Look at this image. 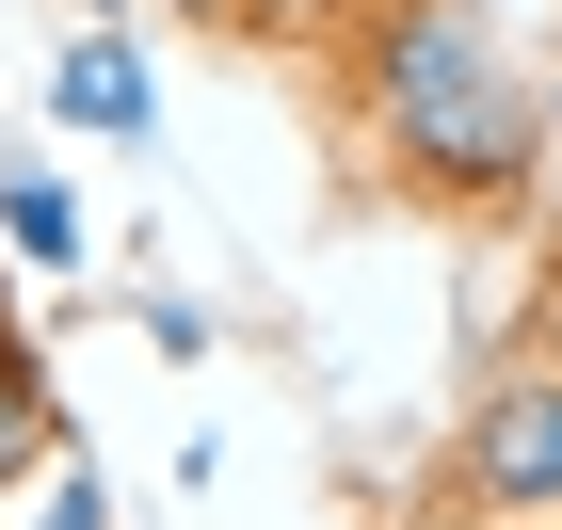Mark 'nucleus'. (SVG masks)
I'll return each mask as SVG.
<instances>
[{
    "mask_svg": "<svg viewBox=\"0 0 562 530\" xmlns=\"http://www.w3.org/2000/svg\"><path fill=\"white\" fill-rule=\"evenodd\" d=\"M353 97H370V145L418 193H515L530 177V81L482 0H386L353 33Z\"/></svg>",
    "mask_w": 562,
    "mask_h": 530,
    "instance_id": "1",
    "label": "nucleus"
},
{
    "mask_svg": "<svg viewBox=\"0 0 562 530\" xmlns=\"http://www.w3.org/2000/svg\"><path fill=\"white\" fill-rule=\"evenodd\" d=\"M467 498H482V515H562V370H530V386L482 402V435H467Z\"/></svg>",
    "mask_w": 562,
    "mask_h": 530,
    "instance_id": "2",
    "label": "nucleus"
},
{
    "mask_svg": "<svg viewBox=\"0 0 562 530\" xmlns=\"http://www.w3.org/2000/svg\"><path fill=\"white\" fill-rule=\"evenodd\" d=\"M48 113L97 129V145H145V113H161V97H145V48L130 33H81L65 65H48Z\"/></svg>",
    "mask_w": 562,
    "mask_h": 530,
    "instance_id": "3",
    "label": "nucleus"
},
{
    "mask_svg": "<svg viewBox=\"0 0 562 530\" xmlns=\"http://www.w3.org/2000/svg\"><path fill=\"white\" fill-rule=\"evenodd\" d=\"M0 241L33 273H81V193H65V177H16V193H0Z\"/></svg>",
    "mask_w": 562,
    "mask_h": 530,
    "instance_id": "4",
    "label": "nucleus"
},
{
    "mask_svg": "<svg viewBox=\"0 0 562 530\" xmlns=\"http://www.w3.org/2000/svg\"><path fill=\"white\" fill-rule=\"evenodd\" d=\"M193 16H241V33H290V48H353L386 0H193Z\"/></svg>",
    "mask_w": 562,
    "mask_h": 530,
    "instance_id": "5",
    "label": "nucleus"
},
{
    "mask_svg": "<svg viewBox=\"0 0 562 530\" xmlns=\"http://www.w3.org/2000/svg\"><path fill=\"white\" fill-rule=\"evenodd\" d=\"M48 466V386H33V353L0 338V483H33Z\"/></svg>",
    "mask_w": 562,
    "mask_h": 530,
    "instance_id": "6",
    "label": "nucleus"
},
{
    "mask_svg": "<svg viewBox=\"0 0 562 530\" xmlns=\"http://www.w3.org/2000/svg\"><path fill=\"white\" fill-rule=\"evenodd\" d=\"M33 530H113V498H97V466H65V483H48V515Z\"/></svg>",
    "mask_w": 562,
    "mask_h": 530,
    "instance_id": "7",
    "label": "nucleus"
},
{
    "mask_svg": "<svg viewBox=\"0 0 562 530\" xmlns=\"http://www.w3.org/2000/svg\"><path fill=\"white\" fill-rule=\"evenodd\" d=\"M547 338H562V306H547Z\"/></svg>",
    "mask_w": 562,
    "mask_h": 530,
    "instance_id": "8",
    "label": "nucleus"
}]
</instances>
